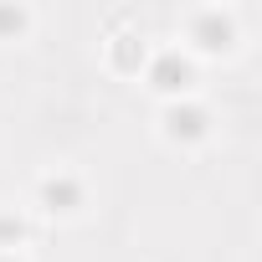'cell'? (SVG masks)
<instances>
[{"label": "cell", "mask_w": 262, "mask_h": 262, "mask_svg": "<svg viewBox=\"0 0 262 262\" xmlns=\"http://www.w3.org/2000/svg\"><path fill=\"white\" fill-rule=\"evenodd\" d=\"M26 26H31V11L26 6H0V41H16Z\"/></svg>", "instance_id": "6"}, {"label": "cell", "mask_w": 262, "mask_h": 262, "mask_svg": "<svg viewBox=\"0 0 262 262\" xmlns=\"http://www.w3.org/2000/svg\"><path fill=\"white\" fill-rule=\"evenodd\" d=\"M36 201H41L47 216H72V211L82 206V180H77V175H47V180L36 185Z\"/></svg>", "instance_id": "4"}, {"label": "cell", "mask_w": 262, "mask_h": 262, "mask_svg": "<svg viewBox=\"0 0 262 262\" xmlns=\"http://www.w3.org/2000/svg\"><path fill=\"white\" fill-rule=\"evenodd\" d=\"M108 62H113V72H144V62H149L144 31H118L108 41Z\"/></svg>", "instance_id": "5"}, {"label": "cell", "mask_w": 262, "mask_h": 262, "mask_svg": "<svg viewBox=\"0 0 262 262\" xmlns=\"http://www.w3.org/2000/svg\"><path fill=\"white\" fill-rule=\"evenodd\" d=\"M0 262H16V257H11V252H0Z\"/></svg>", "instance_id": "8"}, {"label": "cell", "mask_w": 262, "mask_h": 262, "mask_svg": "<svg viewBox=\"0 0 262 262\" xmlns=\"http://www.w3.org/2000/svg\"><path fill=\"white\" fill-rule=\"evenodd\" d=\"M144 82H149L155 93H165L170 103H180V98L195 88V57L180 52V47L149 52V62H144Z\"/></svg>", "instance_id": "1"}, {"label": "cell", "mask_w": 262, "mask_h": 262, "mask_svg": "<svg viewBox=\"0 0 262 262\" xmlns=\"http://www.w3.org/2000/svg\"><path fill=\"white\" fill-rule=\"evenodd\" d=\"M160 128H165V139H170V144H180V149H190V144H201V139H211V113H206L201 103H190V98H180V103H170V108L160 113Z\"/></svg>", "instance_id": "3"}, {"label": "cell", "mask_w": 262, "mask_h": 262, "mask_svg": "<svg viewBox=\"0 0 262 262\" xmlns=\"http://www.w3.org/2000/svg\"><path fill=\"white\" fill-rule=\"evenodd\" d=\"M185 31H190V47L206 52V57H221V52L236 47V16L221 11V6H201V11H190Z\"/></svg>", "instance_id": "2"}, {"label": "cell", "mask_w": 262, "mask_h": 262, "mask_svg": "<svg viewBox=\"0 0 262 262\" xmlns=\"http://www.w3.org/2000/svg\"><path fill=\"white\" fill-rule=\"evenodd\" d=\"M16 242H26V221L11 216V211H0V247H16Z\"/></svg>", "instance_id": "7"}]
</instances>
